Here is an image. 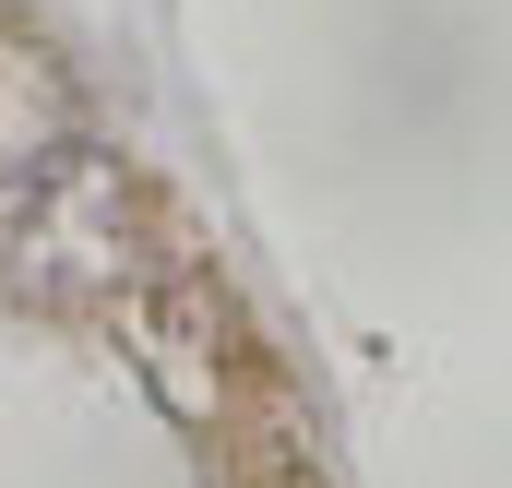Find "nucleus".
Returning a JSON list of instances; mask_svg holds the SVG:
<instances>
[{
  "mask_svg": "<svg viewBox=\"0 0 512 488\" xmlns=\"http://www.w3.org/2000/svg\"><path fill=\"white\" fill-rule=\"evenodd\" d=\"M167 262L143 239V191L120 155L48 143L0 179V286L36 310H131Z\"/></svg>",
  "mask_w": 512,
  "mask_h": 488,
  "instance_id": "obj_1",
  "label": "nucleus"
}]
</instances>
